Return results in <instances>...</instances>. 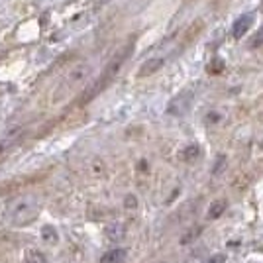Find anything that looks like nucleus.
<instances>
[{"label": "nucleus", "instance_id": "obj_7", "mask_svg": "<svg viewBox=\"0 0 263 263\" xmlns=\"http://www.w3.org/2000/svg\"><path fill=\"white\" fill-rule=\"evenodd\" d=\"M42 236H44V240L47 243H55L57 241V232L51 228V226H45L44 230H42Z\"/></svg>", "mask_w": 263, "mask_h": 263}, {"label": "nucleus", "instance_id": "obj_10", "mask_svg": "<svg viewBox=\"0 0 263 263\" xmlns=\"http://www.w3.org/2000/svg\"><path fill=\"white\" fill-rule=\"evenodd\" d=\"M259 45H263V26L253 35V42H252V47H259Z\"/></svg>", "mask_w": 263, "mask_h": 263}, {"label": "nucleus", "instance_id": "obj_3", "mask_svg": "<svg viewBox=\"0 0 263 263\" xmlns=\"http://www.w3.org/2000/svg\"><path fill=\"white\" fill-rule=\"evenodd\" d=\"M126 255H128V252L124 248H114V250H110L100 257V263H124Z\"/></svg>", "mask_w": 263, "mask_h": 263}, {"label": "nucleus", "instance_id": "obj_2", "mask_svg": "<svg viewBox=\"0 0 263 263\" xmlns=\"http://www.w3.org/2000/svg\"><path fill=\"white\" fill-rule=\"evenodd\" d=\"M252 24H253V14H243V16H240L236 22L232 24V35H234L236 40L243 37L246 32L252 28Z\"/></svg>", "mask_w": 263, "mask_h": 263}, {"label": "nucleus", "instance_id": "obj_1", "mask_svg": "<svg viewBox=\"0 0 263 263\" xmlns=\"http://www.w3.org/2000/svg\"><path fill=\"white\" fill-rule=\"evenodd\" d=\"M40 212V200L33 197H24L14 200L8 209V220L14 226H26L35 220Z\"/></svg>", "mask_w": 263, "mask_h": 263}, {"label": "nucleus", "instance_id": "obj_9", "mask_svg": "<svg viewBox=\"0 0 263 263\" xmlns=\"http://www.w3.org/2000/svg\"><path fill=\"white\" fill-rule=\"evenodd\" d=\"M198 154H200V149H198L197 145H191V147H186L185 154H183V157H185L186 161H191V159H195V157H198Z\"/></svg>", "mask_w": 263, "mask_h": 263}, {"label": "nucleus", "instance_id": "obj_11", "mask_svg": "<svg viewBox=\"0 0 263 263\" xmlns=\"http://www.w3.org/2000/svg\"><path fill=\"white\" fill-rule=\"evenodd\" d=\"M226 261V255H222V253H218V255H212L210 259H206L204 263H224Z\"/></svg>", "mask_w": 263, "mask_h": 263}, {"label": "nucleus", "instance_id": "obj_5", "mask_svg": "<svg viewBox=\"0 0 263 263\" xmlns=\"http://www.w3.org/2000/svg\"><path fill=\"white\" fill-rule=\"evenodd\" d=\"M161 65H163V59H149L147 63H143L142 65L140 77H147V75H152V73H155Z\"/></svg>", "mask_w": 263, "mask_h": 263}, {"label": "nucleus", "instance_id": "obj_13", "mask_svg": "<svg viewBox=\"0 0 263 263\" xmlns=\"http://www.w3.org/2000/svg\"><path fill=\"white\" fill-rule=\"evenodd\" d=\"M261 12H263V0H261Z\"/></svg>", "mask_w": 263, "mask_h": 263}, {"label": "nucleus", "instance_id": "obj_6", "mask_svg": "<svg viewBox=\"0 0 263 263\" xmlns=\"http://www.w3.org/2000/svg\"><path fill=\"white\" fill-rule=\"evenodd\" d=\"M26 263H47V259H45V255L42 252H28V255H26Z\"/></svg>", "mask_w": 263, "mask_h": 263}, {"label": "nucleus", "instance_id": "obj_12", "mask_svg": "<svg viewBox=\"0 0 263 263\" xmlns=\"http://www.w3.org/2000/svg\"><path fill=\"white\" fill-rule=\"evenodd\" d=\"M126 204H128V206H136V200H134V197H128Z\"/></svg>", "mask_w": 263, "mask_h": 263}, {"label": "nucleus", "instance_id": "obj_8", "mask_svg": "<svg viewBox=\"0 0 263 263\" xmlns=\"http://www.w3.org/2000/svg\"><path fill=\"white\" fill-rule=\"evenodd\" d=\"M118 228H120V226H110L108 230H106V236H108V238H110L112 241H118V240L122 238V236H124V232H122V230H120V232H116Z\"/></svg>", "mask_w": 263, "mask_h": 263}, {"label": "nucleus", "instance_id": "obj_4", "mask_svg": "<svg viewBox=\"0 0 263 263\" xmlns=\"http://www.w3.org/2000/svg\"><path fill=\"white\" fill-rule=\"evenodd\" d=\"M224 210H226V200L224 198H216L214 202H210L206 216H209V220H216L224 214Z\"/></svg>", "mask_w": 263, "mask_h": 263}]
</instances>
